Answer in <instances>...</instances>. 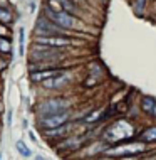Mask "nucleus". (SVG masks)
Returning a JSON list of instances; mask_svg holds the SVG:
<instances>
[{
  "label": "nucleus",
  "instance_id": "obj_19",
  "mask_svg": "<svg viewBox=\"0 0 156 160\" xmlns=\"http://www.w3.org/2000/svg\"><path fill=\"white\" fill-rule=\"evenodd\" d=\"M7 34V29L5 27H2V25H0V36H5Z\"/></svg>",
  "mask_w": 156,
  "mask_h": 160
},
{
  "label": "nucleus",
  "instance_id": "obj_3",
  "mask_svg": "<svg viewBox=\"0 0 156 160\" xmlns=\"http://www.w3.org/2000/svg\"><path fill=\"white\" fill-rule=\"evenodd\" d=\"M133 135V127L128 122H116L114 125H111L106 130V135L104 138L109 142H128L131 140Z\"/></svg>",
  "mask_w": 156,
  "mask_h": 160
},
{
  "label": "nucleus",
  "instance_id": "obj_13",
  "mask_svg": "<svg viewBox=\"0 0 156 160\" xmlns=\"http://www.w3.org/2000/svg\"><path fill=\"white\" fill-rule=\"evenodd\" d=\"M59 2H60V5L64 7V10L71 12V14H76L77 12V7H76V3L72 2V0H59Z\"/></svg>",
  "mask_w": 156,
  "mask_h": 160
},
{
  "label": "nucleus",
  "instance_id": "obj_16",
  "mask_svg": "<svg viewBox=\"0 0 156 160\" xmlns=\"http://www.w3.org/2000/svg\"><path fill=\"white\" fill-rule=\"evenodd\" d=\"M0 52H5V54H8L10 52V42L7 41V39H0Z\"/></svg>",
  "mask_w": 156,
  "mask_h": 160
},
{
  "label": "nucleus",
  "instance_id": "obj_11",
  "mask_svg": "<svg viewBox=\"0 0 156 160\" xmlns=\"http://www.w3.org/2000/svg\"><path fill=\"white\" fill-rule=\"evenodd\" d=\"M141 108H143V111L144 113H148L151 116H156V99L153 98H143L141 99Z\"/></svg>",
  "mask_w": 156,
  "mask_h": 160
},
{
  "label": "nucleus",
  "instance_id": "obj_9",
  "mask_svg": "<svg viewBox=\"0 0 156 160\" xmlns=\"http://www.w3.org/2000/svg\"><path fill=\"white\" fill-rule=\"evenodd\" d=\"M62 72H66V69L62 68H47L44 71H32V74H30V79L32 81H44L47 78H52V76H57V74H62Z\"/></svg>",
  "mask_w": 156,
  "mask_h": 160
},
{
  "label": "nucleus",
  "instance_id": "obj_12",
  "mask_svg": "<svg viewBox=\"0 0 156 160\" xmlns=\"http://www.w3.org/2000/svg\"><path fill=\"white\" fill-rule=\"evenodd\" d=\"M139 140H143V142H156V127H149L148 130H144V132L141 133Z\"/></svg>",
  "mask_w": 156,
  "mask_h": 160
},
{
  "label": "nucleus",
  "instance_id": "obj_6",
  "mask_svg": "<svg viewBox=\"0 0 156 160\" xmlns=\"http://www.w3.org/2000/svg\"><path fill=\"white\" fill-rule=\"evenodd\" d=\"M76 44V41L72 37L62 36V34H57V36H37L35 37V46H50V47H67Z\"/></svg>",
  "mask_w": 156,
  "mask_h": 160
},
{
  "label": "nucleus",
  "instance_id": "obj_14",
  "mask_svg": "<svg viewBox=\"0 0 156 160\" xmlns=\"http://www.w3.org/2000/svg\"><path fill=\"white\" fill-rule=\"evenodd\" d=\"M0 22L2 24H10L12 22V14L5 7H0Z\"/></svg>",
  "mask_w": 156,
  "mask_h": 160
},
{
  "label": "nucleus",
  "instance_id": "obj_17",
  "mask_svg": "<svg viewBox=\"0 0 156 160\" xmlns=\"http://www.w3.org/2000/svg\"><path fill=\"white\" fill-rule=\"evenodd\" d=\"M144 5H146V0H136V2H134V12H136V14H141Z\"/></svg>",
  "mask_w": 156,
  "mask_h": 160
},
{
  "label": "nucleus",
  "instance_id": "obj_2",
  "mask_svg": "<svg viewBox=\"0 0 156 160\" xmlns=\"http://www.w3.org/2000/svg\"><path fill=\"white\" fill-rule=\"evenodd\" d=\"M44 15L49 17L52 22H55L57 25H60V27H64V29H77V27H81V25H82L79 22V19L74 17L71 12H67V10L54 12V10H50L49 7H45L44 8Z\"/></svg>",
  "mask_w": 156,
  "mask_h": 160
},
{
  "label": "nucleus",
  "instance_id": "obj_15",
  "mask_svg": "<svg viewBox=\"0 0 156 160\" xmlns=\"http://www.w3.org/2000/svg\"><path fill=\"white\" fill-rule=\"evenodd\" d=\"M15 147H17V150H19V153L22 155V157H30V150L24 145V142H17Z\"/></svg>",
  "mask_w": 156,
  "mask_h": 160
},
{
  "label": "nucleus",
  "instance_id": "obj_10",
  "mask_svg": "<svg viewBox=\"0 0 156 160\" xmlns=\"http://www.w3.org/2000/svg\"><path fill=\"white\" fill-rule=\"evenodd\" d=\"M69 81V78L66 72H62V74H57V76H52V78H47V79L42 81V86L47 89L50 88H60V86H64Z\"/></svg>",
  "mask_w": 156,
  "mask_h": 160
},
{
  "label": "nucleus",
  "instance_id": "obj_1",
  "mask_svg": "<svg viewBox=\"0 0 156 160\" xmlns=\"http://www.w3.org/2000/svg\"><path fill=\"white\" fill-rule=\"evenodd\" d=\"M59 49L60 47H50V46L35 47L30 52V59L34 62H45L44 68H52V64L60 61V58H62V52Z\"/></svg>",
  "mask_w": 156,
  "mask_h": 160
},
{
  "label": "nucleus",
  "instance_id": "obj_8",
  "mask_svg": "<svg viewBox=\"0 0 156 160\" xmlns=\"http://www.w3.org/2000/svg\"><path fill=\"white\" fill-rule=\"evenodd\" d=\"M69 111L64 110V111H59V113H54V115H45L39 120V125H40L44 130H50V128H57L60 125L67 123L69 120Z\"/></svg>",
  "mask_w": 156,
  "mask_h": 160
},
{
  "label": "nucleus",
  "instance_id": "obj_4",
  "mask_svg": "<svg viewBox=\"0 0 156 160\" xmlns=\"http://www.w3.org/2000/svg\"><path fill=\"white\" fill-rule=\"evenodd\" d=\"M144 150V142H133L128 140L124 145H118V147H112V148H107L106 153L111 155V157H133L134 153H141Z\"/></svg>",
  "mask_w": 156,
  "mask_h": 160
},
{
  "label": "nucleus",
  "instance_id": "obj_5",
  "mask_svg": "<svg viewBox=\"0 0 156 160\" xmlns=\"http://www.w3.org/2000/svg\"><path fill=\"white\" fill-rule=\"evenodd\" d=\"M66 31L67 29H64V27H60V25H57L55 22H52L49 17H45V15H42L35 24V34L37 36H57V34L66 36Z\"/></svg>",
  "mask_w": 156,
  "mask_h": 160
},
{
  "label": "nucleus",
  "instance_id": "obj_7",
  "mask_svg": "<svg viewBox=\"0 0 156 160\" xmlns=\"http://www.w3.org/2000/svg\"><path fill=\"white\" fill-rule=\"evenodd\" d=\"M67 108H69V101H66L64 98H52L39 106V113H40V116H45V115H54V113H59V111H64Z\"/></svg>",
  "mask_w": 156,
  "mask_h": 160
},
{
  "label": "nucleus",
  "instance_id": "obj_20",
  "mask_svg": "<svg viewBox=\"0 0 156 160\" xmlns=\"http://www.w3.org/2000/svg\"><path fill=\"white\" fill-rule=\"evenodd\" d=\"M8 5V0H0V7H7Z\"/></svg>",
  "mask_w": 156,
  "mask_h": 160
},
{
  "label": "nucleus",
  "instance_id": "obj_18",
  "mask_svg": "<svg viewBox=\"0 0 156 160\" xmlns=\"http://www.w3.org/2000/svg\"><path fill=\"white\" fill-rule=\"evenodd\" d=\"M99 115H101V111H99V110H96V111H92V115H89L87 116V118H86V122H96V120L99 118Z\"/></svg>",
  "mask_w": 156,
  "mask_h": 160
}]
</instances>
